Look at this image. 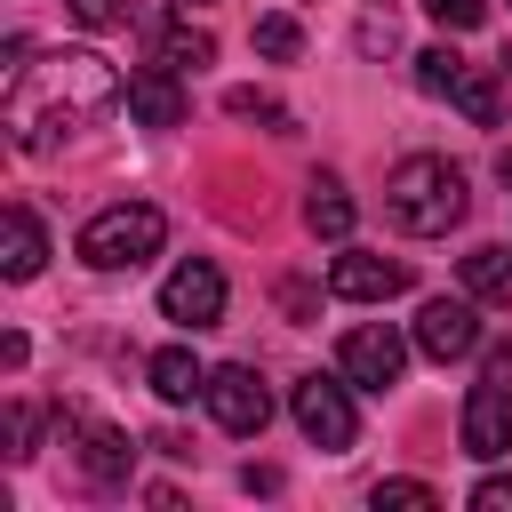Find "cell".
Returning a JSON list of instances; mask_svg holds the SVG:
<instances>
[{
  "mask_svg": "<svg viewBox=\"0 0 512 512\" xmlns=\"http://www.w3.org/2000/svg\"><path fill=\"white\" fill-rule=\"evenodd\" d=\"M120 96L128 88H120V72L96 48H56L40 64H16V80H8V136L24 152H56L72 128H88Z\"/></svg>",
  "mask_w": 512,
  "mask_h": 512,
  "instance_id": "cell-1",
  "label": "cell"
},
{
  "mask_svg": "<svg viewBox=\"0 0 512 512\" xmlns=\"http://www.w3.org/2000/svg\"><path fill=\"white\" fill-rule=\"evenodd\" d=\"M384 208L408 240H440L448 224H464V168L440 152H408L384 184Z\"/></svg>",
  "mask_w": 512,
  "mask_h": 512,
  "instance_id": "cell-2",
  "label": "cell"
},
{
  "mask_svg": "<svg viewBox=\"0 0 512 512\" xmlns=\"http://www.w3.org/2000/svg\"><path fill=\"white\" fill-rule=\"evenodd\" d=\"M160 240H168V216H160L152 200H112V208H96V216L80 224V256H88L96 272H128V264L160 256Z\"/></svg>",
  "mask_w": 512,
  "mask_h": 512,
  "instance_id": "cell-3",
  "label": "cell"
},
{
  "mask_svg": "<svg viewBox=\"0 0 512 512\" xmlns=\"http://www.w3.org/2000/svg\"><path fill=\"white\" fill-rule=\"evenodd\" d=\"M288 408H296V432H304L312 448H328V456H344V448L360 440V408H352V376H304Z\"/></svg>",
  "mask_w": 512,
  "mask_h": 512,
  "instance_id": "cell-4",
  "label": "cell"
},
{
  "mask_svg": "<svg viewBox=\"0 0 512 512\" xmlns=\"http://www.w3.org/2000/svg\"><path fill=\"white\" fill-rule=\"evenodd\" d=\"M208 416L224 424V432H240V440H256L264 424H272V392H264V376L256 368H208Z\"/></svg>",
  "mask_w": 512,
  "mask_h": 512,
  "instance_id": "cell-5",
  "label": "cell"
},
{
  "mask_svg": "<svg viewBox=\"0 0 512 512\" xmlns=\"http://www.w3.org/2000/svg\"><path fill=\"white\" fill-rule=\"evenodd\" d=\"M160 312L176 320V328H216L224 320V272L216 264H176L168 280H160Z\"/></svg>",
  "mask_w": 512,
  "mask_h": 512,
  "instance_id": "cell-6",
  "label": "cell"
},
{
  "mask_svg": "<svg viewBox=\"0 0 512 512\" xmlns=\"http://www.w3.org/2000/svg\"><path fill=\"white\" fill-rule=\"evenodd\" d=\"M416 352H424V360H472V352H480V312H472L464 296H432V304L416 312Z\"/></svg>",
  "mask_w": 512,
  "mask_h": 512,
  "instance_id": "cell-7",
  "label": "cell"
},
{
  "mask_svg": "<svg viewBox=\"0 0 512 512\" xmlns=\"http://www.w3.org/2000/svg\"><path fill=\"white\" fill-rule=\"evenodd\" d=\"M336 360H344V376H352L360 392H392V384H400V368H408V344H400L384 320H368V328H352V336H344V352H336Z\"/></svg>",
  "mask_w": 512,
  "mask_h": 512,
  "instance_id": "cell-8",
  "label": "cell"
},
{
  "mask_svg": "<svg viewBox=\"0 0 512 512\" xmlns=\"http://www.w3.org/2000/svg\"><path fill=\"white\" fill-rule=\"evenodd\" d=\"M464 448L480 456V464H496V456H512V384H472L464 392Z\"/></svg>",
  "mask_w": 512,
  "mask_h": 512,
  "instance_id": "cell-9",
  "label": "cell"
},
{
  "mask_svg": "<svg viewBox=\"0 0 512 512\" xmlns=\"http://www.w3.org/2000/svg\"><path fill=\"white\" fill-rule=\"evenodd\" d=\"M328 288L344 296V304H384V296H400L408 288V264H392V256H336L328 264Z\"/></svg>",
  "mask_w": 512,
  "mask_h": 512,
  "instance_id": "cell-10",
  "label": "cell"
},
{
  "mask_svg": "<svg viewBox=\"0 0 512 512\" xmlns=\"http://www.w3.org/2000/svg\"><path fill=\"white\" fill-rule=\"evenodd\" d=\"M128 112H136L144 128H176V120H184V80H176V64L128 72Z\"/></svg>",
  "mask_w": 512,
  "mask_h": 512,
  "instance_id": "cell-11",
  "label": "cell"
},
{
  "mask_svg": "<svg viewBox=\"0 0 512 512\" xmlns=\"http://www.w3.org/2000/svg\"><path fill=\"white\" fill-rule=\"evenodd\" d=\"M144 376H152V392H160L168 408H184L192 392H208V368H200V360H192L184 344H160V352L144 360Z\"/></svg>",
  "mask_w": 512,
  "mask_h": 512,
  "instance_id": "cell-12",
  "label": "cell"
},
{
  "mask_svg": "<svg viewBox=\"0 0 512 512\" xmlns=\"http://www.w3.org/2000/svg\"><path fill=\"white\" fill-rule=\"evenodd\" d=\"M128 464H136V448H128V432H112V424H88V432H80V472H88L96 488H112V480H128Z\"/></svg>",
  "mask_w": 512,
  "mask_h": 512,
  "instance_id": "cell-13",
  "label": "cell"
},
{
  "mask_svg": "<svg viewBox=\"0 0 512 512\" xmlns=\"http://www.w3.org/2000/svg\"><path fill=\"white\" fill-rule=\"evenodd\" d=\"M448 104H456L472 128H496V120H504V88H496V72H480V64H464V72L448 80Z\"/></svg>",
  "mask_w": 512,
  "mask_h": 512,
  "instance_id": "cell-14",
  "label": "cell"
},
{
  "mask_svg": "<svg viewBox=\"0 0 512 512\" xmlns=\"http://www.w3.org/2000/svg\"><path fill=\"white\" fill-rule=\"evenodd\" d=\"M48 264V232L32 224V208H8V256H0V272L8 280H32Z\"/></svg>",
  "mask_w": 512,
  "mask_h": 512,
  "instance_id": "cell-15",
  "label": "cell"
},
{
  "mask_svg": "<svg viewBox=\"0 0 512 512\" xmlns=\"http://www.w3.org/2000/svg\"><path fill=\"white\" fill-rule=\"evenodd\" d=\"M464 296L512 304V248H472V256H464Z\"/></svg>",
  "mask_w": 512,
  "mask_h": 512,
  "instance_id": "cell-16",
  "label": "cell"
},
{
  "mask_svg": "<svg viewBox=\"0 0 512 512\" xmlns=\"http://www.w3.org/2000/svg\"><path fill=\"white\" fill-rule=\"evenodd\" d=\"M304 224H312L320 240H344V232H352V200H344V184H336V176H312V200H304Z\"/></svg>",
  "mask_w": 512,
  "mask_h": 512,
  "instance_id": "cell-17",
  "label": "cell"
},
{
  "mask_svg": "<svg viewBox=\"0 0 512 512\" xmlns=\"http://www.w3.org/2000/svg\"><path fill=\"white\" fill-rule=\"evenodd\" d=\"M216 56V40L200 32V24H176V32H160V64H176V72H200Z\"/></svg>",
  "mask_w": 512,
  "mask_h": 512,
  "instance_id": "cell-18",
  "label": "cell"
},
{
  "mask_svg": "<svg viewBox=\"0 0 512 512\" xmlns=\"http://www.w3.org/2000/svg\"><path fill=\"white\" fill-rule=\"evenodd\" d=\"M304 48V32H296V16H256V56H272V64H288Z\"/></svg>",
  "mask_w": 512,
  "mask_h": 512,
  "instance_id": "cell-19",
  "label": "cell"
},
{
  "mask_svg": "<svg viewBox=\"0 0 512 512\" xmlns=\"http://www.w3.org/2000/svg\"><path fill=\"white\" fill-rule=\"evenodd\" d=\"M352 40H360V56H392V48H400V16H392V8H368Z\"/></svg>",
  "mask_w": 512,
  "mask_h": 512,
  "instance_id": "cell-20",
  "label": "cell"
},
{
  "mask_svg": "<svg viewBox=\"0 0 512 512\" xmlns=\"http://www.w3.org/2000/svg\"><path fill=\"white\" fill-rule=\"evenodd\" d=\"M456 72H464V56H456V48H424V56H416V88H424V96H448V80H456Z\"/></svg>",
  "mask_w": 512,
  "mask_h": 512,
  "instance_id": "cell-21",
  "label": "cell"
},
{
  "mask_svg": "<svg viewBox=\"0 0 512 512\" xmlns=\"http://www.w3.org/2000/svg\"><path fill=\"white\" fill-rule=\"evenodd\" d=\"M440 496L424 480H376V512H432Z\"/></svg>",
  "mask_w": 512,
  "mask_h": 512,
  "instance_id": "cell-22",
  "label": "cell"
},
{
  "mask_svg": "<svg viewBox=\"0 0 512 512\" xmlns=\"http://www.w3.org/2000/svg\"><path fill=\"white\" fill-rule=\"evenodd\" d=\"M224 112H232V120H272V128L288 120V112H280V96H264V88H232V96H224Z\"/></svg>",
  "mask_w": 512,
  "mask_h": 512,
  "instance_id": "cell-23",
  "label": "cell"
},
{
  "mask_svg": "<svg viewBox=\"0 0 512 512\" xmlns=\"http://www.w3.org/2000/svg\"><path fill=\"white\" fill-rule=\"evenodd\" d=\"M424 8H432L448 32H480V24H488V0H424Z\"/></svg>",
  "mask_w": 512,
  "mask_h": 512,
  "instance_id": "cell-24",
  "label": "cell"
},
{
  "mask_svg": "<svg viewBox=\"0 0 512 512\" xmlns=\"http://www.w3.org/2000/svg\"><path fill=\"white\" fill-rule=\"evenodd\" d=\"M88 32H112V24H128V0H64Z\"/></svg>",
  "mask_w": 512,
  "mask_h": 512,
  "instance_id": "cell-25",
  "label": "cell"
},
{
  "mask_svg": "<svg viewBox=\"0 0 512 512\" xmlns=\"http://www.w3.org/2000/svg\"><path fill=\"white\" fill-rule=\"evenodd\" d=\"M472 512H512V480H480L472 488Z\"/></svg>",
  "mask_w": 512,
  "mask_h": 512,
  "instance_id": "cell-26",
  "label": "cell"
},
{
  "mask_svg": "<svg viewBox=\"0 0 512 512\" xmlns=\"http://www.w3.org/2000/svg\"><path fill=\"white\" fill-rule=\"evenodd\" d=\"M480 368H488V384H512V344H488V360H480Z\"/></svg>",
  "mask_w": 512,
  "mask_h": 512,
  "instance_id": "cell-27",
  "label": "cell"
},
{
  "mask_svg": "<svg viewBox=\"0 0 512 512\" xmlns=\"http://www.w3.org/2000/svg\"><path fill=\"white\" fill-rule=\"evenodd\" d=\"M176 8H184V16H192V8H208V0H176Z\"/></svg>",
  "mask_w": 512,
  "mask_h": 512,
  "instance_id": "cell-28",
  "label": "cell"
}]
</instances>
